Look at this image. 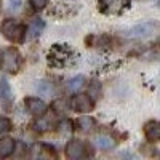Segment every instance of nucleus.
<instances>
[{
    "instance_id": "nucleus-12",
    "label": "nucleus",
    "mask_w": 160,
    "mask_h": 160,
    "mask_svg": "<svg viewBox=\"0 0 160 160\" xmlns=\"http://www.w3.org/2000/svg\"><path fill=\"white\" fill-rule=\"evenodd\" d=\"M83 82H85V78L82 75H77V77L71 78L69 82L66 83V88H68L71 93H74V91H77V90H80V88L83 87Z\"/></svg>"
},
{
    "instance_id": "nucleus-8",
    "label": "nucleus",
    "mask_w": 160,
    "mask_h": 160,
    "mask_svg": "<svg viewBox=\"0 0 160 160\" xmlns=\"http://www.w3.org/2000/svg\"><path fill=\"white\" fill-rule=\"evenodd\" d=\"M15 148H16V144L11 138H2L0 139V158L10 157L15 152Z\"/></svg>"
},
{
    "instance_id": "nucleus-10",
    "label": "nucleus",
    "mask_w": 160,
    "mask_h": 160,
    "mask_svg": "<svg viewBox=\"0 0 160 160\" xmlns=\"http://www.w3.org/2000/svg\"><path fill=\"white\" fill-rule=\"evenodd\" d=\"M93 144H95L98 149H102V151H108V149L114 148V141L108 136H96L93 139Z\"/></svg>"
},
{
    "instance_id": "nucleus-19",
    "label": "nucleus",
    "mask_w": 160,
    "mask_h": 160,
    "mask_svg": "<svg viewBox=\"0 0 160 160\" xmlns=\"http://www.w3.org/2000/svg\"><path fill=\"white\" fill-rule=\"evenodd\" d=\"M48 3V0H31V5L34 10H43Z\"/></svg>"
},
{
    "instance_id": "nucleus-16",
    "label": "nucleus",
    "mask_w": 160,
    "mask_h": 160,
    "mask_svg": "<svg viewBox=\"0 0 160 160\" xmlns=\"http://www.w3.org/2000/svg\"><path fill=\"white\" fill-rule=\"evenodd\" d=\"M34 127H35L37 131H47V130L51 128V123H50L48 118H40V120H37V122H35Z\"/></svg>"
},
{
    "instance_id": "nucleus-6",
    "label": "nucleus",
    "mask_w": 160,
    "mask_h": 160,
    "mask_svg": "<svg viewBox=\"0 0 160 160\" xmlns=\"http://www.w3.org/2000/svg\"><path fill=\"white\" fill-rule=\"evenodd\" d=\"M144 135L149 141H160V122H148L144 125Z\"/></svg>"
},
{
    "instance_id": "nucleus-7",
    "label": "nucleus",
    "mask_w": 160,
    "mask_h": 160,
    "mask_svg": "<svg viewBox=\"0 0 160 160\" xmlns=\"http://www.w3.org/2000/svg\"><path fill=\"white\" fill-rule=\"evenodd\" d=\"M152 29H154V24H149V22H146V24H139V26H135L133 29H130L127 32L128 37H148L152 34Z\"/></svg>"
},
{
    "instance_id": "nucleus-11",
    "label": "nucleus",
    "mask_w": 160,
    "mask_h": 160,
    "mask_svg": "<svg viewBox=\"0 0 160 160\" xmlns=\"http://www.w3.org/2000/svg\"><path fill=\"white\" fill-rule=\"evenodd\" d=\"M45 29V22L42 21V19H34L32 22H31V26H29V35L32 37V38H35V37H38L40 34H42V31Z\"/></svg>"
},
{
    "instance_id": "nucleus-14",
    "label": "nucleus",
    "mask_w": 160,
    "mask_h": 160,
    "mask_svg": "<svg viewBox=\"0 0 160 160\" xmlns=\"http://www.w3.org/2000/svg\"><path fill=\"white\" fill-rule=\"evenodd\" d=\"M72 130H74V127L71 123V120H62V122H59V125H58V131H59V135H62V136L72 135Z\"/></svg>"
},
{
    "instance_id": "nucleus-9",
    "label": "nucleus",
    "mask_w": 160,
    "mask_h": 160,
    "mask_svg": "<svg viewBox=\"0 0 160 160\" xmlns=\"http://www.w3.org/2000/svg\"><path fill=\"white\" fill-rule=\"evenodd\" d=\"M13 98V93H11V88H10V83H8V80L3 77V78H0V99L8 102L11 101Z\"/></svg>"
},
{
    "instance_id": "nucleus-5",
    "label": "nucleus",
    "mask_w": 160,
    "mask_h": 160,
    "mask_svg": "<svg viewBox=\"0 0 160 160\" xmlns=\"http://www.w3.org/2000/svg\"><path fill=\"white\" fill-rule=\"evenodd\" d=\"M24 102H26V109H28L29 114H32L34 117H40L47 112V104L38 98L29 96V98H26Z\"/></svg>"
},
{
    "instance_id": "nucleus-17",
    "label": "nucleus",
    "mask_w": 160,
    "mask_h": 160,
    "mask_svg": "<svg viewBox=\"0 0 160 160\" xmlns=\"http://www.w3.org/2000/svg\"><path fill=\"white\" fill-rule=\"evenodd\" d=\"M8 130H10V120L7 117L0 115V135H2V133H7Z\"/></svg>"
},
{
    "instance_id": "nucleus-21",
    "label": "nucleus",
    "mask_w": 160,
    "mask_h": 160,
    "mask_svg": "<svg viewBox=\"0 0 160 160\" xmlns=\"http://www.w3.org/2000/svg\"><path fill=\"white\" fill-rule=\"evenodd\" d=\"M0 68H2V50H0Z\"/></svg>"
},
{
    "instance_id": "nucleus-20",
    "label": "nucleus",
    "mask_w": 160,
    "mask_h": 160,
    "mask_svg": "<svg viewBox=\"0 0 160 160\" xmlns=\"http://www.w3.org/2000/svg\"><path fill=\"white\" fill-rule=\"evenodd\" d=\"M8 5H10L11 11H18L19 7L22 5V0H8Z\"/></svg>"
},
{
    "instance_id": "nucleus-15",
    "label": "nucleus",
    "mask_w": 160,
    "mask_h": 160,
    "mask_svg": "<svg viewBox=\"0 0 160 160\" xmlns=\"http://www.w3.org/2000/svg\"><path fill=\"white\" fill-rule=\"evenodd\" d=\"M37 91L40 93V95H51L53 93V87L50 82H38L37 83Z\"/></svg>"
},
{
    "instance_id": "nucleus-4",
    "label": "nucleus",
    "mask_w": 160,
    "mask_h": 160,
    "mask_svg": "<svg viewBox=\"0 0 160 160\" xmlns=\"http://www.w3.org/2000/svg\"><path fill=\"white\" fill-rule=\"evenodd\" d=\"M85 155V144L78 139H72L68 142L66 146V157L71 158V160H77V158H82Z\"/></svg>"
},
{
    "instance_id": "nucleus-3",
    "label": "nucleus",
    "mask_w": 160,
    "mask_h": 160,
    "mask_svg": "<svg viewBox=\"0 0 160 160\" xmlns=\"http://www.w3.org/2000/svg\"><path fill=\"white\" fill-rule=\"evenodd\" d=\"M71 108L75 112H91L95 104H93L91 98L88 95H83V93H78V95L72 96L71 99Z\"/></svg>"
},
{
    "instance_id": "nucleus-1",
    "label": "nucleus",
    "mask_w": 160,
    "mask_h": 160,
    "mask_svg": "<svg viewBox=\"0 0 160 160\" xmlns=\"http://www.w3.org/2000/svg\"><path fill=\"white\" fill-rule=\"evenodd\" d=\"M0 32L2 35L10 40L13 43H22L24 38H26V26L22 24H18L11 19H5L0 26Z\"/></svg>"
},
{
    "instance_id": "nucleus-2",
    "label": "nucleus",
    "mask_w": 160,
    "mask_h": 160,
    "mask_svg": "<svg viewBox=\"0 0 160 160\" xmlns=\"http://www.w3.org/2000/svg\"><path fill=\"white\" fill-rule=\"evenodd\" d=\"M2 68L10 74H16L19 71V68H21V55L15 47L7 48V50L2 51Z\"/></svg>"
},
{
    "instance_id": "nucleus-22",
    "label": "nucleus",
    "mask_w": 160,
    "mask_h": 160,
    "mask_svg": "<svg viewBox=\"0 0 160 160\" xmlns=\"http://www.w3.org/2000/svg\"><path fill=\"white\" fill-rule=\"evenodd\" d=\"M0 10H2V0H0Z\"/></svg>"
},
{
    "instance_id": "nucleus-18",
    "label": "nucleus",
    "mask_w": 160,
    "mask_h": 160,
    "mask_svg": "<svg viewBox=\"0 0 160 160\" xmlns=\"http://www.w3.org/2000/svg\"><path fill=\"white\" fill-rule=\"evenodd\" d=\"M117 2H118V0H99V7H101L102 11H106L108 8H112Z\"/></svg>"
},
{
    "instance_id": "nucleus-13",
    "label": "nucleus",
    "mask_w": 160,
    "mask_h": 160,
    "mask_svg": "<svg viewBox=\"0 0 160 160\" xmlns=\"http://www.w3.org/2000/svg\"><path fill=\"white\" fill-rule=\"evenodd\" d=\"M77 123H78V128L82 131H90L93 127H95V120H93L91 117H80L77 120Z\"/></svg>"
}]
</instances>
